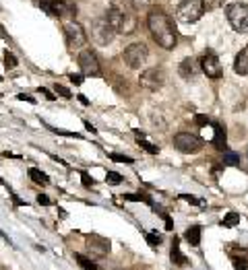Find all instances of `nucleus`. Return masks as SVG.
<instances>
[{
    "mask_svg": "<svg viewBox=\"0 0 248 270\" xmlns=\"http://www.w3.org/2000/svg\"><path fill=\"white\" fill-rule=\"evenodd\" d=\"M147 27L151 31L153 39L157 41V46H161L163 50H174L176 46V29L170 21V17L161 11V9H151L147 15Z\"/></svg>",
    "mask_w": 248,
    "mask_h": 270,
    "instance_id": "1",
    "label": "nucleus"
},
{
    "mask_svg": "<svg viewBox=\"0 0 248 270\" xmlns=\"http://www.w3.org/2000/svg\"><path fill=\"white\" fill-rule=\"evenodd\" d=\"M106 19L110 21V25L114 27L116 33L122 35H133L137 29V17L129 11V9H120V7H112L106 15Z\"/></svg>",
    "mask_w": 248,
    "mask_h": 270,
    "instance_id": "2",
    "label": "nucleus"
},
{
    "mask_svg": "<svg viewBox=\"0 0 248 270\" xmlns=\"http://www.w3.org/2000/svg\"><path fill=\"white\" fill-rule=\"evenodd\" d=\"M203 13H205L203 0H182L176 9V17L180 23H196L203 17Z\"/></svg>",
    "mask_w": 248,
    "mask_h": 270,
    "instance_id": "3",
    "label": "nucleus"
},
{
    "mask_svg": "<svg viewBox=\"0 0 248 270\" xmlns=\"http://www.w3.org/2000/svg\"><path fill=\"white\" fill-rule=\"evenodd\" d=\"M114 35H116V31H114V27L110 25V21L106 17H99V19L93 21V25H91V37H93V41L97 46L112 43Z\"/></svg>",
    "mask_w": 248,
    "mask_h": 270,
    "instance_id": "4",
    "label": "nucleus"
},
{
    "mask_svg": "<svg viewBox=\"0 0 248 270\" xmlns=\"http://www.w3.org/2000/svg\"><path fill=\"white\" fill-rule=\"evenodd\" d=\"M226 15H228L230 25L234 27L236 31H240V33L248 31V5H242V3L230 5Z\"/></svg>",
    "mask_w": 248,
    "mask_h": 270,
    "instance_id": "5",
    "label": "nucleus"
},
{
    "mask_svg": "<svg viewBox=\"0 0 248 270\" xmlns=\"http://www.w3.org/2000/svg\"><path fill=\"white\" fill-rule=\"evenodd\" d=\"M147 56H149V52H147L145 43H131L127 50H124V62L135 70L147 62Z\"/></svg>",
    "mask_w": 248,
    "mask_h": 270,
    "instance_id": "6",
    "label": "nucleus"
},
{
    "mask_svg": "<svg viewBox=\"0 0 248 270\" xmlns=\"http://www.w3.org/2000/svg\"><path fill=\"white\" fill-rule=\"evenodd\" d=\"M139 83L147 91H159L166 83V72H163V68H149L141 74Z\"/></svg>",
    "mask_w": 248,
    "mask_h": 270,
    "instance_id": "7",
    "label": "nucleus"
},
{
    "mask_svg": "<svg viewBox=\"0 0 248 270\" xmlns=\"http://www.w3.org/2000/svg\"><path fill=\"white\" fill-rule=\"evenodd\" d=\"M174 145L180 153H196L201 151L203 147V141L196 137V134H190V132H178L176 137H174Z\"/></svg>",
    "mask_w": 248,
    "mask_h": 270,
    "instance_id": "8",
    "label": "nucleus"
},
{
    "mask_svg": "<svg viewBox=\"0 0 248 270\" xmlns=\"http://www.w3.org/2000/svg\"><path fill=\"white\" fill-rule=\"evenodd\" d=\"M64 35H66V43L68 48H81L85 43V31L83 27L77 23V21H64Z\"/></svg>",
    "mask_w": 248,
    "mask_h": 270,
    "instance_id": "9",
    "label": "nucleus"
},
{
    "mask_svg": "<svg viewBox=\"0 0 248 270\" xmlns=\"http://www.w3.org/2000/svg\"><path fill=\"white\" fill-rule=\"evenodd\" d=\"M85 241H87V250H89V254H91V256H97V258L108 256L110 250H112L110 239H106V237H102V235L91 233V235L85 237Z\"/></svg>",
    "mask_w": 248,
    "mask_h": 270,
    "instance_id": "10",
    "label": "nucleus"
},
{
    "mask_svg": "<svg viewBox=\"0 0 248 270\" xmlns=\"http://www.w3.org/2000/svg\"><path fill=\"white\" fill-rule=\"evenodd\" d=\"M79 66H81L83 76H99L102 74V68H99V62L95 58V54L89 52V50H83L79 54Z\"/></svg>",
    "mask_w": 248,
    "mask_h": 270,
    "instance_id": "11",
    "label": "nucleus"
},
{
    "mask_svg": "<svg viewBox=\"0 0 248 270\" xmlns=\"http://www.w3.org/2000/svg\"><path fill=\"white\" fill-rule=\"evenodd\" d=\"M198 66H201V70L209 78H219L221 76V64H219V58L215 56L213 52H207L205 56L201 58V62H198Z\"/></svg>",
    "mask_w": 248,
    "mask_h": 270,
    "instance_id": "12",
    "label": "nucleus"
},
{
    "mask_svg": "<svg viewBox=\"0 0 248 270\" xmlns=\"http://www.w3.org/2000/svg\"><path fill=\"white\" fill-rule=\"evenodd\" d=\"M77 7L70 5L68 0H52V7H50V15H56L62 21H72Z\"/></svg>",
    "mask_w": 248,
    "mask_h": 270,
    "instance_id": "13",
    "label": "nucleus"
},
{
    "mask_svg": "<svg viewBox=\"0 0 248 270\" xmlns=\"http://www.w3.org/2000/svg\"><path fill=\"white\" fill-rule=\"evenodd\" d=\"M170 260H172V264L174 266H188V258L182 254V250H180V237H174L172 239V250H170Z\"/></svg>",
    "mask_w": 248,
    "mask_h": 270,
    "instance_id": "14",
    "label": "nucleus"
},
{
    "mask_svg": "<svg viewBox=\"0 0 248 270\" xmlns=\"http://www.w3.org/2000/svg\"><path fill=\"white\" fill-rule=\"evenodd\" d=\"M234 70H236V74H242V76L248 74V46H246L244 50H240V54L236 56V60H234Z\"/></svg>",
    "mask_w": 248,
    "mask_h": 270,
    "instance_id": "15",
    "label": "nucleus"
},
{
    "mask_svg": "<svg viewBox=\"0 0 248 270\" xmlns=\"http://www.w3.org/2000/svg\"><path fill=\"white\" fill-rule=\"evenodd\" d=\"M196 72H198V62L194 58H184L180 64L182 78H192V76H196Z\"/></svg>",
    "mask_w": 248,
    "mask_h": 270,
    "instance_id": "16",
    "label": "nucleus"
},
{
    "mask_svg": "<svg viewBox=\"0 0 248 270\" xmlns=\"http://www.w3.org/2000/svg\"><path fill=\"white\" fill-rule=\"evenodd\" d=\"M201 233H203V227L201 225H192V227H188L186 231H184V239L188 241L190 246H201Z\"/></svg>",
    "mask_w": 248,
    "mask_h": 270,
    "instance_id": "17",
    "label": "nucleus"
},
{
    "mask_svg": "<svg viewBox=\"0 0 248 270\" xmlns=\"http://www.w3.org/2000/svg\"><path fill=\"white\" fill-rule=\"evenodd\" d=\"M135 137H137V143L141 145V149H145L147 153H151V155H157V153H159V147L153 145V143H149L147 137H145V134H143L141 130H135Z\"/></svg>",
    "mask_w": 248,
    "mask_h": 270,
    "instance_id": "18",
    "label": "nucleus"
},
{
    "mask_svg": "<svg viewBox=\"0 0 248 270\" xmlns=\"http://www.w3.org/2000/svg\"><path fill=\"white\" fill-rule=\"evenodd\" d=\"M29 179H31L33 184H37V186H48V184H50V177H48L42 169H37V167H31V169H29Z\"/></svg>",
    "mask_w": 248,
    "mask_h": 270,
    "instance_id": "19",
    "label": "nucleus"
},
{
    "mask_svg": "<svg viewBox=\"0 0 248 270\" xmlns=\"http://www.w3.org/2000/svg\"><path fill=\"white\" fill-rule=\"evenodd\" d=\"M213 145H215L219 151H223V149H226V130H223L219 124H215V137H213Z\"/></svg>",
    "mask_w": 248,
    "mask_h": 270,
    "instance_id": "20",
    "label": "nucleus"
},
{
    "mask_svg": "<svg viewBox=\"0 0 248 270\" xmlns=\"http://www.w3.org/2000/svg\"><path fill=\"white\" fill-rule=\"evenodd\" d=\"M74 262H77L83 270H99L97 264H93V262H91L87 256H83V254H74Z\"/></svg>",
    "mask_w": 248,
    "mask_h": 270,
    "instance_id": "21",
    "label": "nucleus"
},
{
    "mask_svg": "<svg viewBox=\"0 0 248 270\" xmlns=\"http://www.w3.org/2000/svg\"><path fill=\"white\" fill-rule=\"evenodd\" d=\"M145 239H147V244L151 246V248H157L161 241H163V235L157 233V231H147V233H145Z\"/></svg>",
    "mask_w": 248,
    "mask_h": 270,
    "instance_id": "22",
    "label": "nucleus"
},
{
    "mask_svg": "<svg viewBox=\"0 0 248 270\" xmlns=\"http://www.w3.org/2000/svg\"><path fill=\"white\" fill-rule=\"evenodd\" d=\"M122 198H124V200H131V202H145V204H149V206H153V200L149 198L147 194H141V192H139V194H124Z\"/></svg>",
    "mask_w": 248,
    "mask_h": 270,
    "instance_id": "23",
    "label": "nucleus"
},
{
    "mask_svg": "<svg viewBox=\"0 0 248 270\" xmlns=\"http://www.w3.org/2000/svg\"><path fill=\"white\" fill-rule=\"evenodd\" d=\"M223 163L238 167V165H240V157H238L236 153H232V151H223Z\"/></svg>",
    "mask_w": 248,
    "mask_h": 270,
    "instance_id": "24",
    "label": "nucleus"
},
{
    "mask_svg": "<svg viewBox=\"0 0 248 270\" xmlns=\"http://www.w3.org/2000/svg\"><path fill=\"white\" fill-rule=\"evenodd\" d=\"M238 223H240V214H238V212H230V214H226V217H223V221H221L223 227H236Z\"/></svg>",
    "mask_w": 248,
    "mask_h": 270,
    "instance_id": "25",
    "label": "nucleus"
},
{
    "mask_svg": "<svg viewBox=\"0 0 248 270\" xmlns=\"http://www.w3.org/2000/svg\"><path fill=\"white\" fill-rule=\"evenodd\" d=\"M180 200H184V202H190V204H194V206H201V208H205V200L196 198V196H192V194H180Z\"/></svg>",
    "mask_w": 248,
    "mask_h": 270,
    "instance_id": "26",
    "label": "nucleus"
},
{
    "mask_svg": "<svg viewBox=\"0 0 248 270\" xmlns=\"http://www.w3.org/2000/svg\"><path fill=\"white\" fill-rule=\"evenodd\" d=\"M106 182H108L110 186H118V184L124 182V177H122L120 173H116V171H108V173H106Z\"/></svg>",
    "mask_w": 248,
    "mask_h": 270,
    "instance_id": "27",
    "label": "nucleus"
},
{
    "mask_svg": "<svg viewBox=\"0 0 248 270\" xmlns=\"http://www.w3.org/2000/svg\"><path fill=\"white\" fill-rule=\"evenodd\" d=\"M110 159L116 161V163H133V161H135L133 157H129V155H120V153H112Z\"/></svg>",
    "mask_w": 248,
    "mask_h": 270,
    "instance_id": "28",
    "label": "nucleus"
},
{
    "mask_svg": "<svg viewBox=\"0 0 248 270\" xmlns=\"http://www.w3.org/2000/svg\"><path fill=\"white\" fill-rule=\"evenodd\" d=\"M223 3H226V0H203V7H205V11H215V9L223 7Z\"/></svg>",
    "mask_w": 248,
    "mask_h": 270,
    "instance_id": "29",
    "label": "nucleus"
},
{
    "mask_svg": "<svg viewBox=\"0 0 248 270\" xmlns=\"http://www.w3.org/2000/svg\"><path fill=\"white\" fill-rule=\"evenodd\" d=\"M5 64H7V68H17V58H15V54H11V52L5 54Z\"/></svg>",
    "mask_w": 248,
    "mask_h": 270,
    "instance_id": "30",
    "label": "nucleus"
},
{
    "mask_svg": "<svg viewBox=\"0 0 248 270\" xmlns=\"http://www.w3.org/2000/svg\"><path fill=\"white\" fill-rule=\"evenodd\" d=\"M54 91H56L58 95H62V97H66V99H70V97H72V93H70V91H68L66 87H62V85H58V83L54 85Z\"/></svg>",
    "mask_w": 248,
    "mask_h": 270,
    "instance_id": "31",
    "label": "nucleus"
},
{
    "mask_svg": "<svg viewBox=\"0 0 248 270\" xmlns=\"http://www.w3.org/2000/svg\"><path fill=\"white\" fill-rule=\"evenodd\" d=\"M81 179H83V186H85V188H91V186H93V177H89L87 171L81 173Z\"/></svg>",
    "mask_w": 248,
    "mask_h": 270,
    "instance_id": "32",
    "label": "nucleus"
},
{
    "mask_svg": "<svg viewBox=\"0 0 248 270\" xmlns=\"http://www.w3.org/2000/svg\"><path fill=\"white\" fill-rule=\"evenodd\" d=\"M37 204H42V206H50V204H52V200H50L46 194H37Z\"/></svg>",
    "mask_w": 248,
    "mask_h": 270,
    "instance_id": "33",
    "label": "nucleus"
},
{
    "mask_svg": "<svg viewBox=\"0 0 248 270\" xmlns=\"http://www.w3.org/2000/svg\"><path fill=\"white\" fill-rule=\"evenodd\" d=\"M234 268H236V270H246L248 264H246V260H238V258H234Z\"/></svg>",
    "mask_w": 248,
    "mask_h": 270,
    "instance_id": "34",
    "label": "nucleus"
},
{
    "mask_svg": "<svg viewBox=\"0 0 248 270\" xmlns=\"http://www.w3.org/2000/svg\"><path fill=\"white\" fill-rule=\"evenodd\" d=\"M194 120H196V124H198V126H207V124L211 122V120H209L207 116H203V114H198V116H196Z\"/></svg>",
    "mask_w": 248,
    "mask_h": 270,
    "instance_id": "35",
    "label": "nucleus"
},
{
    "mask_svg": "<svg viewBox=\"0 0 248 270\" xmlns=\"http://www.w3.org/2000/svg\"><path fill=\"white\" fill-rule=\"evenodd\" d=\"M68 78H70V83H74V85H83V74H70Z\"/></svg>",
    "mask_w": 248,
    "mask_h": 270,
    "instance_id": "36",
    "label": "nucleus"
},
{
    "mask_svg": "<svg viewBox=\"0 0 248 270\" xmlns=\"http://www.w3.org/2000/svg\"><path fill=\"white\" fill-rule=\"evenodd\" d=\"M39 93H42V95H44V97H48V99H50V101H54V99H56V97H54V95H52V93H50V91H48V89H44V87H39Z\"/></svg>",
    "mask_w": 248,
    "mask_h": 270,
    "instance_id": "37",
    "label": "nucleus"
},
{
    "mask_svg": "<svg viewBox=\"0 0 248 270\" xmlns=\"http://www.w3.org/2000/svg\"><path fill=\"white\" fill-rule=\"evenodd\" d=\"M83 124H85V128L91 132V134H97V130H95V126L91 124V122H87V120H83Z\"/></svg>",
    "mask_w": 248,
    "mask_h": 270,
    "instance_id": "38",
    "label": "nucleus"
},
{
    "mask_svg": "<svg viewBox=\"0 0 248 270\" xmlns=\"http://www.w3.org/2000/svg\"><path fill=\"white\" fill-rule=\"evenodd\" d=\"M133 5L139 9V7H147L149 5V0H133Z\"/></svg>",
    "mask_w": 248,
    "mask_h": 270,
    "instance_id": "39",
    "label": "nucleus"
},
{
    "mask_svg": "<svg viewBox=\"0 0 248 270\" xmlns=\"http://www.w3.org/2000/svg\"><path fill=\"white\" fill-rule=\"evenodd\" d=\"M19 99L27 101V103H35V99H33V97H29V95H19Z\"/></svg>",
    "mask_w": 248,
    "mask_h": 270,
    "instance_id": "40",
    "label": "nucleus"
},
{
    "mask_svg": "<svg viewBox=\"0 0 248 270\" xmlns=\"http://www.w3.org/2000/svg\"><path fill=\"white\" fill-rule=\"evenodd\" d=\"M77 99H79V101H81V103H83V105H89V99H87V97H85V95H79V97H77Z\"/></svg>",
    "mask_w": 248,
    "mask_h": 270,
    "instance_id": "41",
    "label": "nucleus"
},
{
    "mask_svg": "<svg viewBox=\"0 0 248 270\" xmlns=\"http://www.w3.org/2000/svg\"><path fill=\"white\" fill-rule=\"evenodd\" d=\"M0 80H3V78H0Z\"/></svg>",
    "mask_w": 248,
    "mask_h": 270,
    "instance_id": "42",
    "label": "nucleus"
}]
</instances>
